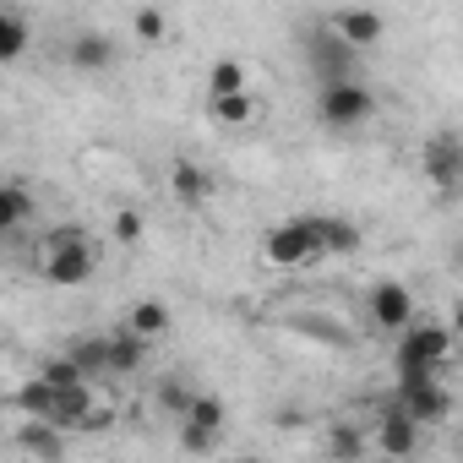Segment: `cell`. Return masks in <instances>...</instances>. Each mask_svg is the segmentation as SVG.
Here are the masks:
<instances>
[{"instance_id": "cell-25", "label": "cell", "mask_w": 463, "mask_h": 463, "mask_svg": "<svg viewBox=\"0 0 463 463\" xmlns=\"http://www.w3.org/2000/svg\"><path fill=\"white\" fill-rule=\"evenodd\" d=\"M131 33H137V44H164L169 17H164L158 6H137V12H131Z\"/></svg>"}, {"instance_id": "cell-22", "label": "cell", "mask_w": 463, "mask_h": 463, "mask_svg": "<svg viewBox=\"0 0 463 463\" xmlns=\"http://www.w3.org/2000/svg\"><path fill=\"white\" fill-rule=\"evenodd\" d=\"M185 425H202V430H223V420H229V409H223V398L218 392H191V403H185V414H180Z\"/></svg>"}, {"instance_id": "cell-16", "label": "cell", "mask_w": 463, "mask_h": 463, "mask_svg": "<svg viewBox=\"0 0 463 463\" xmlns=\"http://www.w3.org/2000/svg\"><path fill=\"white\" fill-rule=\"evenodd\" d=\"M126 327H131L137 338L158 344V338H169V333H175V311H169L158 295H147V300H137V306L126 311Z\"/></svg>"}, {"instance_id": "cell-4", "label": "cell", "mask_w": 463, "mask_h": 463, "mask_svg": "<svg viewBox=\"0 0 463 463\" xmlns=\"http://www.w3.org/2000/svg\"><path fill=\"white\" fill-rule=\"evenodd\" d=\"M262 257H268V268H284V273L322 262V246H317V223H311V218H289V223H273V229H268V241H262Z\"/></svg>"}, {"instance_id": "cell-5", "label": "cell", "mask_w": 463, "mask_h": 463, "mask_svg": "<svg viewBox=\"0 0 463 463\" xmlns=\"http://www.w3.org/2000/svg\"><path fill=\"white\" fill-rule=\"evenodd\" d=\"M300 50L317 71V82H338V77H354L360 71V50H349L327 23H306L300 28Z\"/></svg>"}, {"instance_id": "cell-6", "label": "cell", "mask_w": 463, "mask_h": 463, "mask_svg": "<svg viewBox=\"0 0 463 463\" xmlns=\"http://www.w3.org/2000/svg\"><path fill=\"white\" fill-rule=\"evenodd\" d=\"M392 403L425 430V425H447L452 420V392L441 387V376H420V382H398L392 387Z\"/></svg>"}, {"instance_id": "cell-7", "label": "cell", "mask_w": 463, "mask_h": 463, "mask_svg": "<svg viewBox=\"0 0 463 463\" xmlns=\"http://www.w3.org/2000/svg\"><path fill=\"white\" fill-rule=\"evenodd\" d=\"M420 169H425V180H430L441 196H452V191L463 185V142H458V131H436V137L420 147Z\"/></svg>"}, {"instance_id": "cell-3", "label": "cell", "mask_w": 463, "mask_h": 463, "mask_svg": "<svg viewBox=\"0 0 463 463\" xmlns=\"http://www.w3.org/2000/svg\"><path fill=\"white\" fill-rule=\"evenodd\" d=\"M376 115V93L360 77H338V82H317V120L327 131H360Z\"/></svg>"}, {"instance_id": "cell-14", "label": "cell", "mask_w": 463, "mask_h": 463, "mask_svg": "<svg viewBox=\"0 0 463 463\" xmlns=\"http://www.w3.org/2000/svg\"><path fill=\"white\" fill-rule=\"evenodd\" d=\"M169 196L196 213L202 202H213V175H207L196 158H175V164H169Z\"/></svg>"}, {"instance_id": "cell-15", "label": "cell", "mask_w": 463, "mask_h": 463, "mask_svg": "<svg viewBox=\"0 0 463 463\" xmlns=\"http://www.w3.org/2000/svg\"><path fill=\"white\" fill-rule=\"evenodd\" d=\"M12 447L17 452H28V458H66V425H55V420H28L17 436H12Z\"/></svg>"}, {"instance_id": "cell-24", "label": "cell", "mask_w": 463, "mask_h": 463, "mask_svg": "<svg viewBox=\"0 0 463 463\" xmlns=\"http://www.w3.org/2000/svg\"><path fill=\"white\" fill-rule=\"evenodd\" d=\"M191 392H196V387H191L185 376H164V382L153 387V403H158V414L180 420V414H185V403H191Z\"/></svg>"}, {"instance_id": "cell-27", "label": "cell", "mask_w": 463, "mask_h": 463, "mask_svg": "<svg viewBox=\"0 0 463 463\" xmlns=\"http://www.w3.org/2000/svg\"><path fill=\"white\" fill-rule=\"evenodd\" d=\"M180 447L185 452H213L218 447V430H202V425H185L180 420Z\"/></svg>"}, {"instance_id": "cell-10", "label": "cell", "mask_w": 463, "mask_h": 463, "mask_svg": "<svg viewBox=\"0 0 463 463\" xmlns=\"http://www.w3.org/2000/svg\"><path fill=\"white\" fill-rule=\"evenodd\" d=\"M327 28L349 44V50H376L382 44V33H387V23H382V12H371V6H344V12H333L327 17Z\"/></svg>"}, {"instance_id": "cell-19", "label": "cell", "mask_w": 463, "mask_h": 463, "mask_svg": "<svg viewBox=\"0 0 463 463\" xmlns=\"http://www.w3.org/2000/svg\"><path fill=\"white\" fill-rule=\"evenodd\" d=\"M28 218H33V191L17 180H0V235H17Z\"/></svg>"}, {"instance_id": "cell-18", "label": "cell", "mask_w": 463, "mask_h": 463, "mask_svg": "<svg viewBox=\"0 0 463 463\" xmlns=\"http://www.w3.org/2000/svg\"><path fill=\"white\" fill-rule=\"evenodd\" d=\"M12 409H17L23 420H50V414H55V382H44V376L33 371V376L12 392Z\"/></svg>"}, {"instance_id": "cell-9", "label": "cell", "mask_w": 463, "mask_h": 463, "mask_svg": "<svg viewBox=\"0 0 463 463\" xmlns=\"http://www.w3.org/2000/svg\"><path fill=\"white\" fill-rule=\"evenodd\" d=\"M371 447H376L382 458H414V452H420V425H414V420H409L398 403H387V409L376 414Z\"/></svg>"}, {"instance_id": "cell-23", "label": "cell", "mask_w": 463, "mask_h": 463, "mask_svg": "<svg viewBox=\"0 0 463 463\" xmlns=\"http://www.w3.org/2000/svg\"><path fill=\"white\" fill-rule=\"evenodd\" d=\"M241 88H251V71L241 66V61H213L207 66V93H241Z\"/></svg>"}, {"instance_id": "cell-20", "label": "cell", "mask_w": 463, "mask_h": 463, "mask_svg": "<svg viewBox=\"0 0 463 463\" xmlns=\"http://www.w3.org/2000/svg\"><path fill=\"white\" fill-rule=\"evenodd\" d=\"M66 360H71L88 382H99V376H104V333H82V338H71V344H66Z\"/></svg>"}, {"instance_id": "cell-11", "label": "cell", "mask_w": 463, "mask_h": 463, "mask_svg": "<svg viewBox=\"0 0 463 463\" xmlns=\"http://www.w3.org/2000/svg\"><path fill=\"white\" fill-rule=\"evenodd\" d=\"M147 354H153V344H147V338H137L131 327L104 333V376L126 382V376H137V371L147 365Z\"/></svg>"}, {"instance_id": "cell-2", "label": "cell", "mask_w": 463, "mask_h": 463, "mask_svg": "<svg viewBox=\"0 0 463 463\" xmlns=\"http://www.w3.org/2000/svg\"><path fill=\"white\" fill-rule=\"evenodd\" d=\"M452 360V333L447 322H409L398 333V349H392V365H398V382H420V376H441Z\"/></svg>"}, {"instance_id": "cell-12", "label": "cell", "mask_w": 463, "mask_h": 463, "mask_svg": "<svg viewBox=\"0 0 463 463\" xmlns=\"http://www.w3.org/2000/svg\"><path fill=\"white\" fill-rule=\"evenodd\" d=\"M66 61H71V71L99 77V71H109V66H115V39H109V33H99V28H82V33H71Z\"/></svg>"}, {"instance_id": "cell-28", "label": "cell", "mask_w": 463, "mask_h": 463, "mask_svg": "<svg viewBox=\"0 0 463 463\" xmlns=\"http://www.w3.org/2000/svg\"><path fill=\"white\" fill-rule=\"evenodd\" d=\"M327 447H333L338 458H354V452H365V441H360L354 430H333V436H327Z\"/></svg>"}, {"instance_id": "cell-8", "label": "cell", "mask_w": 463, "mask_h": 463, "mask_svg": "<svg viewBox=\"0 0 463 463\" xmlns=\"http://www.w3.org/2000/svg\"><path fill=\"white\" fill-rule=\"evenodd\" d=\"M365 311H371V322H376L382 333H403V327L414 322V295H409V284L382 279V284L365 289Z\"/></svg>"}, {"instance_id": "cell-1", "label": "cell", "mask_w": 463, "mask_h": 463, "mask_svg": "<svg viewBox=\"0 0 463 463\" xmlns=\"http://www.w3.org/2000/svg\"><path fill=\"white\" fill-rule=\"evenodd\" d=\"M99 273V241L77 223H61L39 241V279H50L55 289H77Z\"/></svg>"}, {"instance_id": "cell-21", "label": "cell", "mask_w": 463, "mask_h": 463, "mask_svg": "<svg viewBox=\"0 0 463 463\" xmlns=\"http://www.w3.org/2000/svg\"><path fill=\"white\" fill-rule=\"evenodd\" d=\"M28 44H33L28 23H23L17 12H6V6H0V66H12V61H23V55H28Z\"/></svg>"}, {"instance_id": "cell-26", "label": "cell", "mask_w": 463, "mask_h": 463, "mask_svg": "<svg viewBox=\"0 0 463 463\" xmlns=\"http://www.w3.org/2000/svg\"><path fill=\"white\" fill-rule=\"evenodd\" d=\"M115 246H126V251L142 246V213L137 207H120L115 213Z\"/></svg>"}, {"instance_id": "cell-13", "label": "cell", "mask_w": 463, "mask_h": 463, "mask_svg": "<svg viewBox=\"0 0 463 463\" xmlns=\"http://www.w3.org/2000/svg\"><path fill=\"white\" fill-rule=\"evenodd\" d=\"M311 223H317V246H322V257H354V251L365 246L360 223L344 218V213H317Z\"/></svg>"}, {"instance_id": "cell-17", "label": "cell", "mask_w": 463, "mask_h": 463, "mask_svg": "<svg viewBox=\"0 0 463 463\" xmlns=\"http://www.w3.org/2000/svg\"><path fill=\"white\" fill-rule=\"evenodd\" d=\"M207 115H213V126H223V131L251 126V120H257V93H251V88H241V93H207Z\"/></svg>"}]
</instances>
